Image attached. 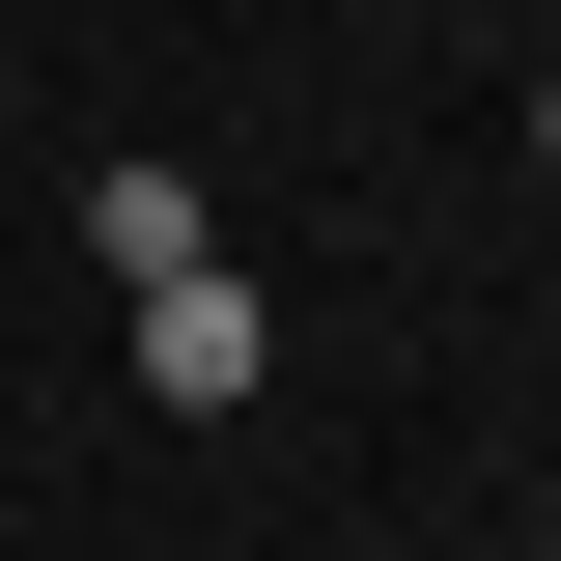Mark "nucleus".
Listing matches in <instances>:
<instances>
[{"label": "nucleus", "mask_w": 561, "mask_h": 561, "mask_svg": "<svg viewBox=\"0 0 561 561\" xmlns=\"http://www.w3.org/2000/svg\"><path fill=\"white\" fill-rule=\"evenodd\" d=\"M253 280H225V253H169V280H140V393H169V421H225V393H253Z\"/></svg>", "instance_id": "nucleus-1"}, {"label": "nucleus", "mask_w": 561, "mask_h": 561, "mask_svg": "<svg viewBox=\"0 0 561 561\" xmlns=\"http://www.w3.org/2000/svg\"><path fill=\"white\" fill-rule=\"evenodd\" d=\"M534 169H561V84H534Z\"/></svg>", "instance_id": "nucleus-2"}]
</instances>
